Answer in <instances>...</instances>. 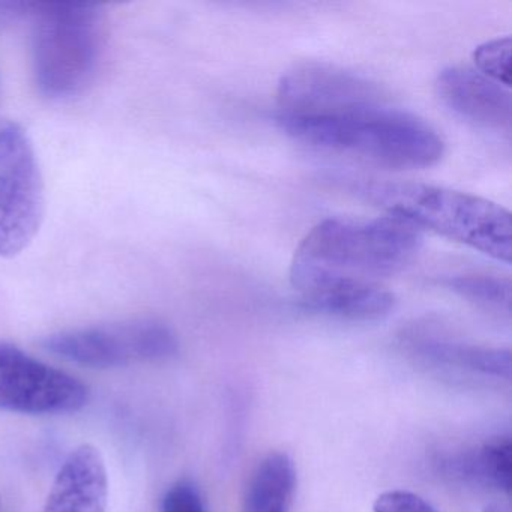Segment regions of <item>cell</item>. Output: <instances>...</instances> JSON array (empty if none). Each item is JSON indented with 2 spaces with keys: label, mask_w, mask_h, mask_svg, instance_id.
<instances>
[{
  "label": "cell",
  "mask_w": 512,
  "mask_h": 512,
  "mask_svg": "<svg viewBox=\"0 0 512 512\" xmlns=\"http://www.w3.org/2000/svg\"><path fill=\"white\" fill-rule=\"evenodd\" d=\"M422 232L403 218H329L296 248L290 281L302 298L340 284H379L403 271L422 247Z\"/></svg>",
  "instance_id": "cell-1"
},
{
  "label": "cell",
  "mask_w": 512,
  "mask_h": 512,
  "mask_svg": "<svg viewBox=\"0 0 512 512\" xmlns=\"http://www.w3.org/2000/svg\"><path fill=\"white\" fill-rule=\"evenodd\" d=\"M298 142L353 155L395 170L427 169L442 160L445 143L427 122L386 104L332 116L278 115Z\"/></svg>",
  "instance_id": "cell-2"
},
{
  "label": "cell",
  "mask_w": 512,
  "mask_h": 512,
  "mask_svg": "<svg viewBox=\"0 0 512 512\" xmlns=\"http://www.w3.org/2000/svg\"><path fill=\"white\" fill-rule=\"evenodd\" d=\"M349 188L418 229L433 230L491 259L511 263V214L491 200L418 182L383 179H350Z\"/></svg>",
  "instance_id": "cell-3"
},
{
  "label": "cell",
  "mask_w": 512,
  "mask_h": 512,
  "mask_svg": "<svg viewBox=\"0 0 512 512\" xmlns=\"http://www.w3.org/2000/svg\"><path fill=\"white\" fill-rule=\"evenodd\" d=\"M32 62L38 89L50 100L79 95L94 80L106 43L104 14L82 2L31 4Z\"/></svg>",
  "instance_id": "cell-4"
},
{
  "label": "cell",
  "mask_w": 512,
  "mask_h": 512,
  "mask_svg": "<svg viewBox=\"0 0 512 512\" xmlns=\"http://www.w3.org/2000/svg\"><path fill=\"white\" fill-rule=\"evenodd\" d=\"M44 208L34 145L17 122L0 119V257L28 248L43 223Z\"/></svg>",
  "instance_id": "cell-5"
},
{
  "label": "cell",
  "mask_w": 512,
  "mask_h": 512,
  "mask_svg": "<svg viewBox=\"0 0 512 512\" xmlns=\"http://www.w3.org/2000/svg\"><path fill=\"white\" fill-rule=\"evenodd\" d=\"M53 355L92 368H115L157 362L178 353V338L157 320H128L56 332L44 338Z\"/></svg>",
  "instance_id": "cell-6"
},
{
  "label": "cell",
  "mask_w": 512,
  "mask_h": 512,
  "mask_svg": "<svg viewBox=\"0 0 512 512\" xmlns=\"http://www.w3.org/2000/svg\"><path fill=\"white\" fill-rule=\"evenodd\" d=\"M85 383L0 341V409L26 415H58L88 404Z\"/></svg>",
  "instance_id": "cell-7"
},
{
  "label": "cell",
  "mask_w": 512,
  "mask_h": 512,
  "mask_svg": "<svg viewBox=\"0 0 512 512\" xmlns=\"http://www.w3.org/2000/svg\"><path fill=\"white\" fill-rule=\"evenodd\" d=\"M278 115L332 116L385 104L365 77L329 64L298 65L281 77Z\"/></svg>",
  "instance_id": "cell-8"
},
{
  "label": "cell",
  "mask_w": 512,
  "mask_h": 512,
  "mask_svg": "<svg viewBox=\"0 0 512 512\" xmlns=\"http://www.w3.org/2000/svg\"><path fill=\"white\" fill-rule=\"evenodd\" d=\"M436 92L440 101L464 121L487 130L511 133V92L478 71L446 68L437 76Z\"/></svg>",
  "instance_id": "cell-9"
},
{
  "label": "cell",
  "mask_w": 512,
  "mask_h": 512,
  "mask_svg": "<svg viewBox=\"0 0 512 512\" xmlns=\"http://www.w3.org/2000/svg\"><path fill=\"white\" fill-rule=\"evenodd\" d=\"M107 497L103 455L95 446L80 445L62 463L43 512H106Z\"/></svg>",
  "instance_id": "cell-10"
},
{
  "label": "cell",
  "mask_w": 512,
  "mask_h": 512,
  "mask_svg": "<svg viewBox=\"0 0 512 512\" xmlns=\"http://www.w3.org/2000/svg\"><path fill=\"white\" fill-rule=\"evenodd\" d=\"M305 307L352 322H376L394 311L395 298L380 284H340L302 298Z\"/></svg>",
  "instance_id": "cell-11"
},
{
  "label": "cell",
  "mask_w": 512,
  "mask_h": 512,
  "mask_svg": "<svg viewBox=\"0 0 512 512\" xmlns=\"http://www.w3.org/2000/svg\"><path fill=\"white\" fill-rule=\"evenodd\" d=\"M296 491L295 463L284 452L266 455L251 475L242 512H289Z\"/></svg>",
  "instance_id": "cell-12"
},
{
  "label": "cell",
  "mask_w": 512,
  "mask_h": 512,
  "mask_svg": "<svg viewBox=\"0 0 512 512\" xmlns=\"http://www.w3.org/2000/svg\"><path fill=\"white\" fill-rule=\"evenodd\" d=\"M464 478L509 494L512 484V445L509 437H497L454 463Z\"/></svg>",
  "instance_id": "cell-13"
},
{
  "label": "cell",
  "mask_w": 512,
  "mask_h": 512,
  "mask_svg": "<svg viewBox=\"0 0 512 512\" xmlns=\"http://www.w3.org/2000/svg\"><path fill=\"white\" fill-rule=\"evenodd\" d=\"M443 286L485 307L511 310L512 286L509 278L493 275H457L443 280Z\"/></svg>",
  "instance_id": "cell-14"
},
{
  "label": "cell",
  "mask_w": 512,
  "mask_h": 512,
  "mask_svg": "<svg viewBox=\"0 0 512 512\" xmlns=\"http://www.w3.org/2000/svg\"><path fill=\"white\" fill-rule=\"evenodd\" d=\"M427 349L437 358L454 361L464 367L473 368V370L505 376L506 379L511 376V353L509 350L478 349V347L442 343L430 344Z\"/></svg>",
  "instance_id": "cell-15"
},
{
  "label": "cell",
  "mask_w": 512,
  "mask_h": 512,
  "mask_svg": "<svg viewBox=\"0 0 512 512\" xmlns=\"http://www.w3.org/2000/svg\"><path fill=\"white\" fill-rule=\"evenodd\" d=\"M511 38H496L479 46L473 53L478 73L488 77L493 82L511 86Z\"/></svg>",
  "instance_id": "cell-16"
},
{
  "label": "cell",
  "mask_w": 512,
  "mask_h": 512,
  "mask_svg": "<svg viewBox=\"0 0 512 512\" xmlns=\"http://www.w3.org/2000/svg\"><path fill=\"white\" fill-rule=\"evenodd\" d=\"M163 512H208L197 485L190 479H179L163 497Z\"/></svg>",
  "instance_id": "cell-17"
},
{
  "label": "cell",
  "mask_w": 512,
  "mask_h": 512,
  "mask_svg": "<svg viewBox=\"0 0 512 512\" xmlns=\"http://www.w3.org/2000/svg\"><path fill=\"white\" fill-rule=\"evenodd\" d=\"M374 512H439L430 502L412 491L389 490L380 494Z\"/></svg>",
  "instance_id": "cell-18"
},
{
  "label": "cell",
  "mask_w": 512,
  "mask_h": 512,
  "mask_svg": "<svg viewBox=\"0 0 512 512\" xmlns=\"http://www.w3.org/2000/svg\"><path fill=\"white\" fill-rule=\"evenodd\" d=\"M484 512H509L506 506L500 505V503H491L487 508L484 509Z\"/></svg>",
  "instance_id": "cell-19"
}]
</instances>
